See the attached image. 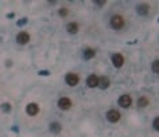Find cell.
<instances>
[{
    "mask_svg": "<svg viewBox=\"0 0 159 137\" xmlns=\"http://www.w3.org/2000/svg\"><path fill=\"white\" fill-rule=\"evenodd\" d=\"M109 26H111V28L112 30H121V28H124V26H125V19L121 16V15H112L109 19Z\"/></svg>",
    "mask_w": 159,
    "mask_h": 137,
    "instance_id": "cell-1",
    "label": "cell"
},
{
    "mask_svg": "<svg viewBox=\"0 0 159 137\" xmlns=\"http://www.w3.org/2000/svg\"><path fill=\"white\" fill-rule=\"evenodd\" d=\"M105 117H107V120H108L111 124H116V122L120 121L121 114H120V112L119 110H116V109H109V110L105 113Z\"/></svg>",
    "mask_w": 159,
    "mask_h": 137,
    "instance_id": "cell-2",
    "label": "cell"
},
{
    "mask_svg": "<svg viewBox=\"0 0 159 137\" xmlns=\"http://www.w3.org/2000/svg\"><path fill=\"white\" fill-rule=\"evenodd\" d=\"M111 62H112V65L115 66L116 69H120L123 67V65H124V55H123L121 53H115L112 54V57H111Z\"/></svg>",
    "mask_w": 159,
    "mask_h": 137,
    "instance_id": "cell-3",
    "label": "cell"
},
{
    "mask_svg": "<svg viewBox=\"0 0 159 137\" xmlns=\"http://www.w3.org/2000/svg\"><path fill=\"white\" fill-rule=\"evenodd\" d=\"M65 82L67 86H77L80 83V75L77 73H67L65 75Z\"/></svg>",
    "mask_w": 159,
    "mask_h": 137,
    "instance_id": "cell-4",
    "label": "cell"
},
{
    "mask_svg": "<svg viewBox=\"0 0 159 137\" xmlns=\"http://www.w3.org/2000/svg\"><path fill=\"white\" fill-rule=\"evenodd\" d=\"M57 106L61 109V110H69V109L73 106V102L69 97H61L57 102Z\"/></svg>",
    "mask_w": 159,
    "mask_h": 137,
    "instance_id": "cell-5",
    "label": "cell"
},
{
    "mask_svg": "<svg viewBox=\"0 0 159 137\" xmlns=\"http://www.w3.org/2000/svg\"><path fill=\"white\" fill-rule=\"evenodd\" d=\"M117 104H119V106H121L124 109H128L131 105H132V98H131L129 94H121L120 97H119V100H117Z\"/></svg>",
    "mask_w": 159,
    "mask_h": 137,
    "instance_id": "cell-6",
    "label": "cell"
},
{
    "mask_svg": "<svg viewBox=\"0 0 159 137\" xmlns=\"http://www.w3.org/2000/svg\"><path fill=\"white\" fill-rule=\"evenodd\" d=\"M136 14L139 15V16H142V18L148 16V14H150V6L147 4V3H140V4H138L136 6Z\"/></svg>",
    "mask_w": 159,
    "mask_h": 137,
    "instance_id": "cell-7",
    "label": "cell"
},
{
    "mask_svg": "<svg viewBox=\"0 0 159 137\" xmlns=\"http://www.w3.org/2000/svg\"><path fill=\"white\" fill-rule=\"evenodd\" d=\"M39 110H41V109H39V105L37 102H30V104H27V106H26V113L31 117L37 116Z\"/></svg>",
    "mask_w": 159,
    "mask_h": 137,
    "instance_id": "cell-8",
    "label": "cell"
},
{
    "mask_svg": "<svg viewBox=\"0 0 159 137\" xmlns=\"http://www.w3.org/2000/svg\"><path fill=\"white\" fill-rule=\"evenodd\" d=\"M16 42L22 46L27 45V43L30 42V34L27 32V31H20V32L16 35Z\"/></svg>",
    "mask_w": 159,
    "mask_h": 137,
    "instance_id": "cell-9",
    "label": "cell"
},
{
    "mask_svg": "<svg viewBox=\"0 0 159 137\" xmlns=\"http://www.w3.org/2000/svg\"><path fill=\"white\" fill-rule=\"evenodd\" d=\"M98 75H96V74H90V75H88V78H86V85H88V88L90 89H94V88H98Z\"/></svg>",
    "mask_w": 159,
    "mask_h": 137,
    "instance_id": "cell-10",
    "label": "cell"
},
{
    "mask_svg": "<svg viewBox=\"0 0 159 137\" xmlns=\"http://www.w3.org/2000/svg\"><path fill=\"white\" fill-rule=\"evenodd\" d=\"M66 31H67V34H70V35H75L80 31V26H78V23L77 22H70V23H67L66 24Z\"/></svg>",
    "mask_w": 159,
    "mask_h": 137,
    "instance_id": "cell-11",
    "label": "cell"
},
{
    "mask_svg": "<svg viewBox=\"0 0 159 137\" xmlns=\"http://www.w3.org/2000/svg\"><path fill=\"white\" fill-rule=\"evenodd\" d=\"M94 57H96V50L92 47H86L84 51H82V58H84L85 61H90V59H93Z\"/></svg>",
    "mask_w": 159,
    "mask_h": 137,
    "instance_id": "cell-12",
    "label": "cell"
},
{
    "mask_svg": "<svg viewBox=\"0 0 159 137\" xmlns=\"http://www.w3.org/2000/svg\"><path fill=\"white\" fill-rule=\"evenodd\" d=\"M49 131L53 133V135H59L62 132V125L58 122V121H53L50 125H49Z\"/></svg>",
    "mask_w": 159,
    "mask_h": 137,
    "instance_id": "cell-13",
    "label": "cell"
},
{
    "mask_svg": "<svg viewBox=\"0 0 159 137\" xmlns=\"http://www.w3.org/2000/svg\"><path fill=\"white\" fill-rule=\"evenodd\" d=\"M111 86V79L108 77H105V75H102L98 78V89H101V90H105V89H108Z\"/></svg>",
    "mask_w": 159,
    "mask_h": 137,
    "instance_id": "cell-14",
    "label": "cell"
},
{
    "mask_svg": "<svg viewBox=\"0 0 159 137\" xmlns=\"http://www.w3.org/2000/svg\"><path fill=\"white\" fill-rule=\"evenodd\" d=\"M136 105H138V108H147L150 105V100H148V97H146V96H140L138 98L136 101Z\"/></svg>",
    "mask_w": 159,
    "mask_h": 137,
    "instance_id": "cell-15",
    "label": "cell"
},
{
    "mask_svg": "<svg viewBox=\"0 0 159 137\" xmlns=\"http://www.w3.org/2000/svg\"><path fill=\"white\" fill-rule=\"evenodd\" d=\"M151 70H152V73L159 74V59L152 61V63H151Z\"/></svg>",
    "mask_w": 159,
    "mask_h": 137,
    "instance_id": "cell-16",
    "label": "cell"
},
{
    "mask_svg": "<svg viewBox=\"0 0 159 137\" xmlns=\"http://www.w3.org/2000/svg\"><path fill=\"white\" fill-rule=\"evenodd\" d=\"M58 15H59L61 18H66L67 15H69V10H67L66 7H62V8L58 10Z\"/></svg>",
    "mask_w": 159,
    "mask_h": 137,
    "instance_id": "cell-17",
    "label": "cell"
},
{
    "mask_svg": "<svg viewBox=\"0 0 159 137\" xmlns=\"http://www.w3.org/2000/svg\"><path fill=\"white\" fill-rule=\"evenodd\" d=\"M2 106H3V112H4V113H10L11 109H12V106H11L10 102H4Z\"/></svg>",
    "mask_w": 159,
    "mask_h": 137,
    "instance_id": "cell-18",
    "label": "cell"
},
{
    "mask_svg": "<svg viewBox=\"0 0 159 137\" xmlns=\"http://www.w3.org/2000/svg\"><path fill=\"white\" fill-rule=\"evenodd\" d=\"M152 128H154V131L159 132V116L154 118V121H152Z\"/></svg>",
    "mask_w": 159,
    "mask_h": 137,
    "instance_id": "cell-19",
    "label": "cell"
},
{
    "mask_svg": "<svg viewBox=\"0 0 159 137\" xmlns=\"http://www.w3.org/2000/svg\"><path fill=\"white\" fill-rule=\"evenodd\" d=\"M27 22H29V19H27V18H22L20 20H18V22H16V26H18V27H22V26L27 24Z\"/></svg>",
    "mask_w": 159,
    "mask_h": 137,
    "instance_id": "cell-20",
    "label": "cell"
},
{
    "mask_svg": "<svg viewBox=\"0 0 159 137\" xmlns=\"http://www.w3.org/2000/svg\"><path fill=\"white\" fill-rule=\"evenodd\" d=\"M105 4H107V0H96L94 2V6H97V7H102Z\"/></svg>",
    "mask_w": 159,
    "mask_h": 137,
    "instance_id": "cell-21",
    "label": "cell"
},
{
    "mask_svg": "<svg viewBox=\"0 0 159 137\" xmlns=\"http://www.w3.org/2000/svg\"><path fill=\"white\" fill-rule=\"evenodd\" d=\"M38 74H39V75H43V77H47L50 74V71H49V70H39Z\"/></svg>",
    "mask_w": 159,
    "mask_h": 137,
    "instance_id": "cell-22",
    "label": "cell"
},
{
    "mask_svg": "<svg viewBox=\"0 0 159 137\" xmlns=\"http://www.w3.org/2000/svg\"><path fill=\"white\" fill-rule=\"evenodd\" d=\"M15 16V14H8V15H7V18H8V19H12Z\"/></svg>",
    "mask_w": 159,
    "mask_h": 137,
    "instance_id": "cell-23",
    "label": "cell"
},
{
    "mask_svg": "<svg viewBox=\"0 0 159 137\" xmlns=\"http://www.w3.org/2000/svg\"><path fill=\"white\" fill-rule=\"evenodd\" d=\"M158 23H159V19H158Z\"/></svg>",
    "mask_w": 159,
    "mask_h": 137,
    "instance_id": "cell-24",
    "label": "cell"
}]
</instances>
